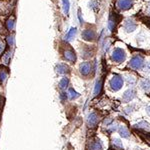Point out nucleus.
I'll list each match as a JSON object with an SVG mask.
<instances>
[{
  "label": "nucleus",
  "instance_id": "obj_1",
  "mask_svg": "<svg viewBox=\"0 0 150 150\" xmlns=\"http://www.w3.org/2000/svg\"><path fill=\"white\" fill-rule=\"evenodd\" d=\"M144 65H145L144 58L142 56H140V55H136V56L132 57L129 62V66L131 67L132 69H135V70L143 69Z\"/></svg>",
  "mask_w": 150,
  "mask_h": 150
},
{
  "label": "nucleus",
  "instance_id": "obj_2",
  "mask_svg": "<svg viewBox=\"0 0 150 150\" xmlns=\"http://www.w3.org/2000/svg\"><path fill=\"white\" fill-rule=\"evenodd\" d=\"M109 85H110V88L112 89L113 91L120 90V89L122 88V86H123V78H122V76L115 74L114 76H113L112 78L110 79Z\"/></svg>",
  "mask_w": 150,
  "mask_h": 150
},
{
  "label": "nucleus",
  "instance_id": "obj_3",
  "mask_svg": "<svg viewBox=\"0 0 150 150\" xmlns=\"http://www.w3.org/2000/svg\"><path fill=\"white\" fill-rule=\"evenodd\" d=\"M111 58H112L113 61L120 63V62H123L126 59V54H125L124 50L121 49V48H115L113 50L112 54H111Z\"/></svg>",
  "mask_w": 150,
  "mask_h": 150
},
{
  "label": "nucleus",
  "instance_id": "obj_4",
  "mask_svg": "<svg viewBox=\"0 0 150 150\" xmlns=\"http://www.w3.org/2000/svg\"><path fill=\"white\" fill-rule=\"evenodd\" d=\"M98 122H99V117H98L97 113L91 112L90 114L87 116V125H88L90 128L96 127V125L98 124Z\"/></svg>",
  "mask_w": 150,
  "mask_h": 150
},
{
  "label": "nucleus",
  "instance_id": "obj_5",
  "mask_svg": "<svg viewBox=\"0 0 150 150\" xmlns=\"http://www.w3.org/2000/svg\"><path fill=\"white\" fill-rule=\"evenodd\" d=\"M134 1L133 0H118L117 1V6L121 10H128L133 6Z\"/></svg>",
  "mask_w": 150,
  "mask_h": 150
},
{
  "label": "nucleus",
  "instance_id": "obj_6",
  "mask_svg": "<svg viewBox=\"0 0 150 150\" xmlns=\"http://www.w3.org/2000/svg\"><path fill=\"white\" fill-rule=\"evenodd\" d=\"M135 97H136V91L133 88H130L125 91L124 94H123L122 100L124 101V102H130V101H132Z\"/></svg>",
  "mask_w": 150,
  "mask_h": 150
},
{
  "label": "nucleus",
  "instance_id": "obj_7",
  "mask_svg": "<svg viewBox=\"0 0 150 150\" xmlns=\"http://www.w3.org/2000/svg\"><path fill=\"white\" fill-rule=\"evenodd\" d=\"M80 73L84 76H87V75L90 74V72L92 71V65H91L90 62H84L80 65Z\"/></svg>",
  "mask_w": 150,
  "mask_h": 150
},
{
  "label": "nucleus",
  "instance_id": "obj_8",
  "mask_svg": "<svg viewBox=\"0 0 150 150\" xmlns=\"http://www.w3.org/2000/svg\"><path fill=\"white\" fill-rule=\"evenodd\" d=\"M136 27H137V24L133 20H130V19H128L124 24V29L126 32H133L136 29Z\"/></svg>",
  "mask_w": 150,
  "mask_h": 150
},
{
  "label": "nucleus",
  "instance_id": "obj_9",
  "mask_svg": "<svg viewBox=\"0 0 150 150\" xmlns=\"http://www.w3.org/2000/svg\"><path fill=\"white\" fill-rule=\"evenodd\" d=\"M117 130H118V132H119L120 136H121L122 138H129L130 137V132L125 125H119Z\"/></svg>",
  "mask_w": 150,
  "mask_h": 150
},
{
  "label": "nucleus",
  "instance_id": "obj_10",
  "mask_svg": "<svg viewBox=\"0 0 150 150\" xmlns=\"http://www.w3.org/2000/svg\"><path fill=\"white\" fill-rule=\"evenodd\" d=\"M82 36H83V39L88 40V41H93L96 37V33L94 32L93 30H89V29H87V30H85L83 32Z\"/></svg>",
  "mask_w": 150,
  "mask_h": 150
},
{
  "label": "nucleus",
  "instance_id": "obj_11",
  "mask_svg": "<svg viewBox=\"0 0 150 150\" xmlns=\"http://www.w3.org/2000/svg\"><path fill=\"white\" fill-rule=\"evenodd\" d=\"M103 148V145H102V142L100 141L99 139H96L92 141L89 145V149L90 150H102Z\"/></svg>",
  "mask_w": 150,
  "mask_h": 150
},
{
  "label": "nucleus",
  "instance_id": "obj_12",
  "mask_svg": "<svg viewBox=\"0 0 150 150\" xmlns=\"http://www.w3.org/2000/svg\"><path fill=\"white\" fill-rule=\"evenodd\" d=\"M64 57H65V59H66L67 61L71 62V63H73V62H75V60H76L75 53L72 51V50H67V51H65Z\"/></svg>",
  "mask_w": 150,
  "mask_h": 150
},
{
  "label": "nucleus",
  "instance_id": "obj_13",
  "mask_svg": "<svg viewBox=\"0 0 150 150\" xmlns=\"http://www.w3.org/2000/svg\"><path fill=\"white\" fill-rule=\"evenodd\" d=\"M140 87L144 91H150V80L148 78H144L140 81Z\"/></svg>",
  "mask_w": 150,
  "mask_h": 150
},
{
  "label": "nucleus",
  "instance_id": "obj_14",
  "mask_svg": "<svg viewBox=\"0 0 150 150\" xmlns=\"http://www.w3.org/2000/svg\"><path fill=\"white\" fill-rule=\"evenodd\" d=\"M112 146L116 150H123V145L119 138H114L112 140Z\"/></svg>",
  "mask_w": 150,
  "mask_h": 150
},
{
  "label": "nucleus",
  "instance_id": "obj_15",
  "mask_svg": "<svg viewBox=\"0 0 150 150\" xmlns=\"http://www.w3.org/2000/svg\"><path fill=\"white\" fill-rule=\"evenodd\" d=\"M56 69L59 74H65V73H67V72H69V67L65 64H59L56 67Z\"/></svg>",
  "mask_w": 150,
  "mask_h": 150
},
{
  "label": "nucleus",
  "instance_id": "obj_16",
  "mask_svg": "<svg viewBox=\"0 0 150 150\" xmlns=\"http://www.w3.org/2000/svg\"><path fill=\"white\" fill-rule=\"evenodd\" d=\"M101 89H102V80H98L96 82L95 87H94V92H93L94 96L99 95L101 92Z\"/></svg>",
  "mask_w": 150,
  "mask_h": 150
},
{
  "label": "nucleus",
  "instance_id": "obj_17",
  "mask_svg": "<svg viewBox=\"0 0 150 150\" xmlns=\"http://www.w3.org/2000/svg\"><path fill=\"white\" fill-rule=\"evenodd\" d=\"M135 128H139V129H145V130H149L150 129V125L149 123H147L146 121H141L138 122L137 124L134 125Z\"/></svg>",
  "mask_w": 150,
  "mask_h": 150
},
{
  "label": "nucleus",
  "instance_id": "obj_18",
  "mask_svg": "<svg viewBox=\"0 0 150 150\" xmlns=\"http://www.w3.org/2000/svg\"><path fill=\"white\" fill-rule=\"evenodd\" d=\"M66 95H67V97H68L69 99H71V100H73V99H76L77 97H79V94L77 93L73 88H69L68 92H67Z\"/></svg>",
  "mask_w": 150,
  "mask_h": 150
},
{
  "label": "nucleus",
  "instance_id": "obj_19",
  "mask_svg": "<svg viewBox=\"0 0 150 150\" xmlns=\"http://www.w3.org/2000/svg\"><path fill=\"white\" fill-rule=\"evenodd\" d=\"M68 84H69V79L64 77V78L59 82V87L61 89H66L67 87H68Z\"/></svg>",
  "mask_w": 150,
  "mask_h": 150
},
{
  "label": "nucleus",
  "instance_id": "obj_20",
  "mask_svg": "<svg viewBox=\"0 0 150 150\" xmlns=\"http://www.w3.org/2000/svg\"><path fill=\"white\" fill-rule=\"evenodd\" d=\"M75 34H76V28H71L70 29V31L68 33H67V35H66V39L67 40H71L72 38L74 37Z\"/></svg>",
  "mask_w": 150,
  "mask_h": 150
},
{
  "label": "nucleus",
  "instance_id": "obj_21",
  "mask_svg": "<svg viewBox=\"0 0 150 150\" xmlns=\"http://www.w3.org/2000/svg\"><path fill=\"white\" fill-rule=\"evenodd\" d=\"M108 27H109V29L111 31H113V29H114L115 27V20H114V18L111 16L110 19H109V23H108Z\"/></svg>",
  "mask_w": 150,
  "mask_h": 150
},
{
  "label": "nucleus",
  "instance_id": "obj_22",
  "mask_svg": "<svg viewBox=\"0 0 150 150\" xmlns=\"http://www.w3.org/2000/svg\"><path fill=\"white\" fill-rule=\"evenodd\" d=\"M63 5H64V12L67 14L69 11V1L68 0H63Z\"/></svg>",
  "mask_w": 150,
  "mask_h": 150
},
{
  "label": "nucleus",
  "instance_id": "obj_23",
  "mask_svg": "<svg viewBox=\"0 0 150 150\" xmlns=\"http://www.w3.org/2000/svg\"><path fill=\"white\" fill-rule=\"evenodd\" d=\"M126 79H127L128 84H130V85H133V84H135V82H136L135 78H134V77H132V76H127Z\"/></svg>",
  "mask_w": 150,
  "mask_h": 150
},
{
  "label": "nucleus",
  "instance_id": "obj_24",
  "mask_svg": "<svg viewBox=\"0 0 150 150\" xmlns=\"http://www.w3.org/2000/svg\"><path fill=\"white\" fill-rule=\"evenodd\" d=\"M134 107H135V105H131L130 107H127L126 109H125L124 112L126 113V114H129V113H131L133 111V108H134Z\"/></svg>",
  "mask_w": 150,
  "mask_h": 150
},
{
  "label": "nucleus",
  "instance_id": "obj_25",
  "mask_svg": "<svg viewBox=\"0 0 150 150\" xmlns=\"http://www.w3.org/2000/svg\"><path fill=\"white\" fill-rule=\"evenodd\" d=\"M143 68L145 69V72H147V73H150V62H147V63L144 65Z\"/></svg>",
  "mask_w": 150,
  "mask_h": 150
},
{
  "label": "nucleus",
  "instance_id": "obj_26",
  "mask_svg": "<svg viewBox=\"0 0 150 150\" xmlns=\"http://www.w3.org/2000/svg\"><path fill=\"white\" fill-rule=\"evenodd\" d=\"M78 17H79V21H80V23L82 24V23H83V19L81 18V13H80V10H78Z\"/></svg>",
  "mask_w": 150,
  "mask_h": 150
},
{
  "label": "nucleus",
  "instance_id": "obj_27",
  "mask_svg": "<svg viewBox=\"0 0 150 150\" xmlns=\"http://www.w3.org/2000/svg\"><path fill=\"white\" fill-rule=\"evenodd\" d=\"M146 112H147V114L150 115V105L146 107Z\"/></svg>",
  "mask_w": 150,
  "mask_h": 150
},
{
  "label": "nucleus",
  "instance_id": "obj_28",
  "mask_svg": "<svg viewBox=\"0 0 150 150\" xmlns=\"http://www.w3.org/2000/svg\"><path fill=\"white\" fill-rule=\"evenodd\" d=\"M147 11H148V13L150 14V3L148 4V7H147Z\"/></svg>",
  "mask_w": 150,
  "mask_h": 150
},
{
  "label": "nucleus",
  "instance_id": "obj_29",
  "mask_svg": "<svg viewBox=\"0 0 150 150\" xmlns=\"http://www.w3.org/2000/svg\"><path fill=\"white\" fill-rule=\"evenodd\" d=\"M2 50H3V46H2V45H1V44H0V52H1V51H2Z\"/></svg>",
  "mask_w": 150,
  "mask_h": 150
},
{
  "label": "nucleus",
  "instance_id": "obj_30",
  "mask_svg": "<svg viewBox=\"0 0 150 150\" xmlns=\"http://www.w3.org/2000/svg\"><path fill=\"white\" fill-rule=\"evenodd\" d=\"M137 150H143V149H137Z\"/></svg>",
  "mask_w": 150,
  "mask_h": 150
}]
</instances>
